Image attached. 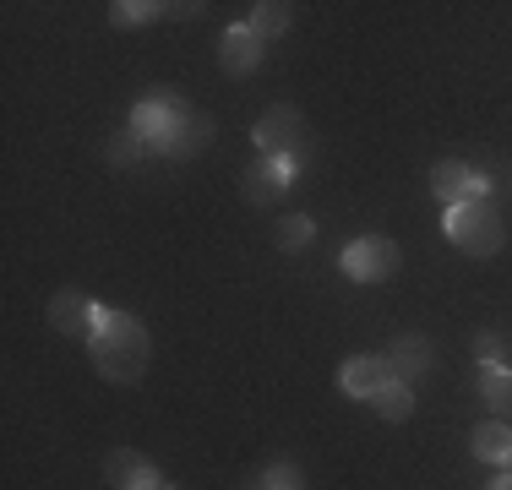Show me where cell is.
I'll use <instances>...</instances> for the list:
<instances>
[{
	"mask_svg": "<svg viewBox=\"0 0 512 490\" xmlns=\"http://www.w3.org/2000/svg\"><path fill=\"white\" fill-rule=\"evenodd\" d=\"M142 147H148V142H142V137H137V131H120V137H115V142H109V164H115V169H126V164H137V158H142Z\"/></svg>",
	"mask_w": 512,
	"mask_h": 490,
	"instance_id": "cell-20",
	"label": "cell"
},
{
	"mask_svg": "<svg viewBox=\"0 0 512 490\" xmlns=\"http://www.w3.org/2000/svg\"><path fill=\"white\" fill-rule=\"evenodd\" d=\"M289 175H295V164L289 158H278V153H262L251 164V175H246V202L251 207H267V202H278L289 186Z\"/></svg>",
	"mask_w": 512,
	"mask_h": 490,
	"instance_id": "cell-6",
	"label": "cell"
},
{
	"mask_svg": "<svg viewBox=\"0 0 512 490\" xmlns=\"http://www.w3.org/2000/svg\"><path fill=\"white\" fill-rule=\"evenodd\" d=\"M251 490H256V485H251Z\"/></svg>",
	"mask_w": 512,
	"mask_h": 490,
	"instance_id": "cell-24",
	"label": "cell"
},
{
	"mask_svg": "<svg viewBox=\"0 0 512 490\" xmlns=\"http://www.w3.org/2000/svg\"><path fill=\"white\" fill-rule=\"evenodd\" d=\"M344 273L355 278V284H387V278L398 273V245L387 235H365L344 251Z\"/></svg>",
	"mask_w": 512,
	"mask_h": 490,
	"instance_id": "cell-3",
	"label": "cell"
},
{
	"mask_svg": "<svg viewBox=\"0 0 512 490\" xmlns=\"http://www.w3.org/2000/svg\"><path fill=\"white\" fill-rule=\"evenodd\" d=\"M469 447H474V458H480V463H512V425H507V420L474 425Z\"/></svg>",
	"mask_w": 512,
	"mask_h": 490,
	"instance_id": "cell-13",
	"label": "cell"
},
{
	"mask_svg": "<svg viewBox=\"0 0 512 490\" xmlns=\"http://www.w3.org/2000/svg\"><path fill=\"white\" fill-rule=\"evenodd\" d=\"M447 240H453L458 251H469V256H496L502 240H507L502 213H496L485 196L480 202H463V207H447Z\"/></svg>",
	"mask_w": 512,
	"mask_h": 490,
	"instance_id": "cell-2",
	"label": "cell"
},
{
	"mask_svg": "<svg viewBox=\"0 0 512 490\" xmlns=\"http://www.w3.org/2000/svg\"><path fill=\"white\" fill-rule=\"evenodd\" d=\"M202 142H213V126H207L202 115H186V109H175V126H169V137L158 142V147H164L169 158H191Z\"/></svg>",
	"mask_w": 512,
	"mask_h": 490,
	"instance_id": "cell-12",
	"label": "cell"
},
{
	"mask_svg": "<svg viewBox=\"0 0 512 490\" xmlns=\"http://www.w3.org/2000/svg\"><path fill=\"white\" fill-rule=\"evenodd\" d=\"M300 485H306V480H300L295 463H267L262 480H256V490H300Z\"/></svg>",
	"mask_w": 512,
	"mask_h": 490,
	"instance_id": "cell-19",
	"label": "cell"
},
{
	"mask_svg": "<svg viewBox=\"0 0 512 490\" xmlns=\"http://www.w3.org/2000/svg\"><path fill=\"white\" fill-rule=\"evenodd\" d=\"M387 382H393V365H387V354H355V360L338 371V387H344L349 398H376Z\"/></svg>",
	"mask_w": 512,
	"mask_h": 490,
	"instance_id": "cell-7",
	"label": "cell"
},
{
	"mask_svg": "<svg viewBox=\"0 0 512 490\" xmlns=\"http://www.w3.org/2000/svg\"><path fill=\"white\" fill-rule=\"evenodd\" d=\"M431 360H436V349L431 343H425L420 333H404L393 343V349H387V365H393V382H420L425 371H431Z\"/></svg>",
	"mask_w": 512,
	"mask_h": 490,
	"instance_id": "cell-10",
	"label": "cell"
},
{
	"mask_svg": "<svg viewBox=\"0 0 512 490\" xmlns=\"http://www.w3.org/2000/svg\"><path fill=\"white\" fill-rule=\"evenodd\" d=\"M104 474H109V485L115 490H164L158 485V474H153V463L148 458H137L131 447H115L104 458Z\"/></svg>",
	"mask_w": 512,
	"mask_h": 490,
	"instance_id": "cell-9",
	"label": "cell"
},
{
	"mask_svg": "<svg viewBox=\"0 0 512 490\" xmlns=\"http://www.w3.org/2000/svg\"><path fill=\"white\" fill-rule=\"evenodd\" d=\"M169 6H158V0H115L109 6V22L115 28H142V22H153V17H164Z\"/></svg>",
	"mask_w": 512,
	"mask_h": 490,
	"instance_id": "cell-15",
	"label": "cell"
},
{
	"mask_svg": "<svg viewBox=\"0 0 512 490\" xmlns=\"http://www.w3.org/2000/svg\"><path fill=\"white\" fill-rule=\"evenodd\" d=\"M88 354H93V365H99L104 382L131 387V382H142V371H148V333H142L131 316H120V311H99V327H93V338H88Z\"/></svg>",
	"mask_w": 512,
	"mask_h": 490,
	"instance_id": "cell-1",
	"label": "cell"
},
{
	"mask_svg": "<svg viewBox=\"0 0 512 490\" xmlns=\"http://www.w3.org/2000/svg\"><path fill=\"white\" fill-rule=\"evenodd\" d=\"M289 22H295V6H284V0H262V6H251V22H246V28L256 33V39H278Z\"/></svg>",
	"mask_w": 512,
	"mask_h": 490,
	"instance_id": "cell-14",
	"label": "cell"
},
{
	"mask_svg": "<svg viewBox=\"0 0 512 490\" xmlns=\"http://www.w3.org/2000/svg\"><path fill=\"white\" fill-rule=\"evenodd\" d=\"M431 191H436V202H447V207H463V202H480L485 191V175H474L469 164H458V158H442V164L431 169Z\"/></svg>",
	"mask_w": 512,
	"mask_h": 490,
	"instance_id": "cell-4",
	"label": "cell"
},
{
	"mask_svg": "<svg viewBox=\"0 0 512 490\" xmlns=\"http://www.w3.org/2000/svg\"><path fill=\"white\" fill-rule=\"evenodd\" d=\"M218 60H224L229 77H251V71L262 66V39H256L246 22H240V28L224 33V44H218Z\"/></svg>",
	"mask_w": 512,
	"mask_h": 490,
	"instance_id": "cell-11",
	"label": "cell"
},
{
	"mask_svg": "<svg viewBox=\"0 0 512 490\" xmlns=\"http://www.w3.org/2000/svg\"><path fill=\"white\" fill-rule=\"evenodd\" d=\"M480 398L491 403L496 414H512V371H485L480 376Z\"/></svg>",
	"mask_w": 512,
	"mask_h": 490,
	"instance_id": "cell-17",
	"label": "cell"
},
{
	"mask_svg": "<svg viewBox=\"0 0 512 490\" xmlns=\"http://www.w3.org/2000/svg\"><path fill=\"white\" fill-rule=\"evenodd\" d=\"M311 235H316V224H311L306 213L284 218V224H278V251H306V245H311Z\"/></svg>",
	"mask_w": 512,
	"mask_h": 490,
	"instance_id": "cell-18",
	"label": "cell"
},
{
	"mask_svg": "<svg viewBox=\"0 0 512 490\" xmlns=\"http://www.w3.org/2000/svg\"><path fill=\"white\" fill-rule=\"evenodd\" d=\"M164 490H175V485H164Z\"/></svg>",
	"mask_w": 512,
	"mask_h": 490,
	"instance_id": "cell-23",
	"label": "cell"
},
{
	"mask_svg": "<svg viewBox=\"0 0 512 490\" xmlns=\"http://www.w3.org/2000/svg\"><path fill=\"white\" fill-rule=\"evenodd\" d=\"M371 403H376V414H382V420H409V414H414V392L404 382H387Z\"/></svg>",
	"mask_w": 512,
	"mask_h": 490,
	"instance_id": "cell-16",
	"label": "cell"
},
{
	"mask_svg": "<svg viewBox=\"0 0 512 490\" xmlns=\"http://www.w3.org/2000/svg\"><path fill=\"white\" fill-rule=\"evenodd\" d=\"M300 137H306V120H300V109H289V104L267 109V115L256 120V142H262V153H278V158H284Z\"/></svg>",
	"mask_w": 512,
	"mask_h": 490,
	"instance_id": "cell-8",
	"label": "cell"
},
{
	"mask_svg": "<svg viewBox=\"0 0 512 490\" xmlns=\"http://www.w3.org/2000/svg\"><path fill=\"white\" fill-rule=\"evenodd\" d=\"M99 311H104V305H93L82 289H60L50 300V327H55V333H66V338H93Z\"/></svg>",
	"mask_w": 512,
	"mask_h": 490,
	"instance_id": "cell-5",
	"label": "cell"
},
{
	"mask_svg": "<svg viewBox=\"0 0 512 490\" xmlns=\"http://www.w3.org/2000/svg\"><path fill=\"white\" fill-rule=\"evenodd\" d=\"M474 349H480L485 371H502V343H496V333H480V338H474Z\"/></svg>",
	"mask_w": 512,
	"mask_h": 490,
	"instance_id": "cell-21",
	"label": "cell"
},
{
	"mask_svg": "<svg viewBox=\"0 0 512 490\" xmlns=\"http://www.w3.org/2000/svg\"><path fill=\"white\" fill-rule=\"evenodd\" d=\"M491 490H512V474H502V480H496Z\"/></svg>",
	"mask_w": 512,
	"mask_h": 490,
	"instance_id": "cell-22",
	"label": "cell"
}]
</instances>
